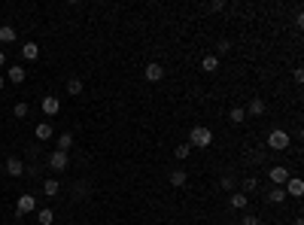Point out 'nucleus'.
Here are the masks:
<instances>
[{
	"label": "nucleus",
	"instance_id": "1a4fd4ad",
	"mask_svg": "<svg viewBox=\"0 0 304 225\" xmlns=\"http://www.w3.org/2000/svg\"><path fill=\"white\" fill-rule=\"evenodd\" d=\"M6 174L9 177H21V174H25V161L16 159V155H9V159H6Z\"/></svg>",
	"mask_w": 304,
	"mask_h": 225
},
{
	"label": "nucleus",
	"instance_id": "9d476101",
	"mask_svg": "<svg viewBox=\"0 0 304 225\" xmlns=\"http://www.w3.org/2000/svg\"><path fill=\"white\" fill-rule=\"evenodd\" d=\"M58 110H61V100L58 97H43V112H46V116H58Z\"/></svg>",
	"mask_w": 304,
	"mask_h": 225
},
{
	"label": "nucleus",
	"instance_id": "6ab92c4d",
	"mask_svg": "<svg viewBox=\"0 0 304 225\" xmlns=\"http://www.w3.org/2000/svg\"><path fill=\"white\" fill-rule=\"evenodd\" d=\"M0 43H16V28H13V25H3V28H0Z\"/></svg>",
	"mask_w": 304,
	"mask_h": 225
},
{
	"label": "nucleus",
	"instance_id": "f257e3e1",
	"mask_svg": "<svg viewBox=\"0 0 304 225\" xmlns=\"http://www.w3.org/2000/svg\"><path fill=\"white\" fill-rule=\"evenodd\" d=\"M189 146H198V149L213 146V131L207 125H195L192 131H189Z\"/></svg>",
	"mask_w": 304,
	"mask_h": 225
},
{
	"label": "nucleus",
	"instance_id": "4be33fe9",
	"mask_svg": "<svg viewBox=\"0 0 304 225\" xmlns=\"http://www.w3.org/2000/svg\"><path fill=\"white\" fill-rule=\"evenodd\" d=\"M80 92H82V80H76V76L67 80V95H80Z\"/></svg>",
	"mask_w": 304,
	"mask_h": 225
},
{
	"label": "nucleus",
	"instance_id": "f03ea898",
	"mask_svg": "<svg viewBox=\"0 0 304 225\" xmlns=\"http://www.w3.org/2000/svg\"><path fill=\"white\" fill-rule=\"evenodd\" d=\"M289 143H292V137L283 131V128H274L271 134H268V149H274V152H283V149H289Z\"/></svg>",
	"mask_w": 304,
	"mask_h": 225
},
{
	"label": "nucleus",
	"instance_id": "9b49d317",
	"mask_svg": "<svg viewBox=\"0 0 304 225\" xmlns=\"http://www.w3.org/2000/svg\"><path fill=\"white\" fill-rule=\"evenodd\" d=\"M265 110H268V104H265V100H262V97H253V100H250V107H246L243 112H250V116H262Z\"/></svg>",
	"mask_w": 304,
	"mask_h": 225
},
{
	"label": "nucleus",
	"instance_id": "dca6fc26",
	"mask_svg": "<svg viewBox=\"0 0 304 225\" xmlns=\"http://www.w3.org/2000/svg\"><path fill=\"white\" fill-rule=\"evenodd\" d=\"M228 204H231L234 210H246V204H250V198H246V195H240V192H234V195L228 198Z\"/></svg>",
	"mask_w": 304,
	"mask_h": 225
},
{
	"label": "nucleus",
	"instance_id": "412c9836",
	"mask_svg": "<svg viewBox=\"0 0 304 225\" xmlns=\"http://www.w3.org/2000/svg\"><path fill=\"white\" fill-rule=\"evenodd\" d=\"M37 219H40V225H52V222H55V213L46 207V210H40V213H37Z\"/></svg>",
	"mask_w": 304,
	"mask_h": 225
},
{
	"label": "nucleus",
	"instance_id": "b1692460",
	"mask_svg": "<svg viewBox=\"0 0 304 225\" xmlns=\"http://www.w3.org/2000/svg\"><path fill=\"white\" fill-rule=\"evenodd\" d=\"M189 152H192V146H189V143H179L176 149H174V155H176V159H189Z\"/></svg>",
	"mask_w": 304,
	"mask_h": 225
},
{
	"label": "nucleus",
	"instance_id": "7ed1b4c3",
	"mask_svg": "<svg viewBox=\"0 0 304 225\" xmlns=\"http://www.w3.org/2000/svg\"><path fill=\"white\" fill-rule=\"evenodd\" d=\"M33 210H37V198H33V195H18V204H16V213H18V216L33 213Z\"/></svg>",
	"mask_w": 304,
	"mask_h": 225
},
{
	"label": "nucleus",
	"instance_id": "f3484780",
	"mask_svg": "<svg viewBox=\"0 0 304 225\" xmlns=\"http://www.w3.org/2000/svg\"><path fill=\"white\" fill-rule=\"evenodd\" d=\"M43 192H46L49 198H55L61 192V183H58V179H46V183H43Z\"/></svg>",
	"mask_w": 304,
	"mask_h": 225
},
{
	"label": "nucleus",
	"instance_id": "aec40b11",
	"mask_svg": "<svg viewBox=\"0 0 304 225\" xmlns=\"http://www.w3.org/2000/svg\"><path fill=\"white\" fill-rule=\"evenodd\" d=\"M73 146V134H58V152H67Z\"/></svg>",
	"mask_w": 304,
	"mask_h": 225
},
{
	"label": "nucleus",
	"instance_id": "cd10ccee",
	"mask_svg": "<svg viewBox=\"0 0 304 225\" xmlns=\"http://www.w3.org/2000/svg\"><path fill=\"white\" fill-rule=\"evenodd\" d=\"M216 52H219V55H225V52H231V43H228V40H219V46H216Z\"/></svg>",
	"mask_w": 304,
	"mask_h": 225
},
{
	"label": "nucleus",
	"instance_id": "393cba45",
	"mask_svg": "<svg viewBox=\"0 0 304 225\" xmlns=\"http://www.w3.org/2000/svg\"><path fill=\"white\" fill-rule=\"evenodd\" d=\"M256 189H258V179L256 177H246L243 179V192H256Z\"/></svg>",
	"mask_w": 304,
	"mask_h": 225
},
{
	"label": "nucleus",
	"instance_id": "6e6552de",
	"mask_svg": "<svg viewBox=\"0 0 304 225\" xmlns=\"http://www.w3.org/2000/svg\"><path fill=\"white\" fill-rule=\"evenodd\" d=\"M49 167H52V171H67V152H58V149H55L52 155H49Z\"/></svg>",
	"mask_w": 304,
	"mask_h": 225
},
{
	"label": "nucleus",
	"instance_id": "5701e85b",
	"mask_svg": "<svg viewBox=\"0 0 304 225\" xmlns=\"http://www.w3.org/2000/svg\"><path fill=\"white\" fill-rule=\"evenodd\" d=\"M228 119H231V122H234V125H240V122H243V119H246V112H243V107H234V110H231V112H228Z\"/></svg>",
	"mask_w": 304,
	"mask_h": 225
},
{
	"label": "nucleus",
	"instance_id": "39448f33",
	"mask_svg": "<svg viewBox=\"0 0 304 225\" xmlns=\"http://www.w3.org/2000/svg\"><path fill=\"white\" fill-rule=\"evenodd\" d=\"M143 76H146V80H149V82H161V80H164V67H161L159 61H152V64H146Z\"/></svg>",
	"mask_w": 304,
	"mask_h": 225
},
{
	"label": "nucleus",
	"instance_id": "4468645a",
	"mask_svg": "<svg viewBox=\"0 0 304 225\" xmlns=\"http://www.w3.org/2000/svg\"><path fill=\"white\" fill-rule=\"evenodd\" d=\"M286 198H289V195H286V189H283V186H274L271 192H268V201H271V204H283Z\"/></svg>",
	"mask_w": 304,
	"mask_h": 225
},
{
	"label": "nucleus",
	"instance_id": "f8f14e48",
	"mask_svg": "<svg viewBox=\"0 0 304 225\" xmlns=\"http://www.w3.org/2000/svg\"><path fill=\"white\" fill-rule=\"evenodd\" d=\"M33 134H37V140H43V143H46V140H52V125H49V122H40V125L37 128H33Z\"/></svg>",
	"mask_w": 304,
	"mask_h": 225
},
{
	"label": "nucleus",
	"instance_id": "2f4dec72",
	"mask_svg": "<svg viewBox=\"0 0 304 225\" xmlns=\"http://www.w3.org/2000/svg\"><path fill=\"white\" fill-rule=\"evenodd\" d=\"M0 67H6V52L0 49Z\"/></svg>",
	"mask_w": 304,
	"mask_h": 225
},
{
	"label": "nucleus",
	"instance_id": "a878e982",
	"mask_svg": "<svg viewBox=\"0 0 304 225\" xmlns=\"http://www.w3.org/2000/svg\"><path fill=\"white\" fill-rule=\"evenodd\" d=\"M240 225H262V219H258V216H253V213H243Z\"/></svg>",
	"mask_w": 304,
	"mask_h": 225
},
{
	"label": "nucleus",
	"instance_id": "20e7f679",
	"mask_svg": "<svg viewBox=\"0 0 304 225\" xmlns=\"http://www.w3.org/2000/svg\"><path fill=\"white\" fill-rule=\"evenodd\" d=\"M268 177H271V183H274V186H286V179H289L292 174L286 171V167H283V164H274V167H271V171H268Z\"/></svg>",
	"mask_w": 304,
	"mask_h": 225
},
{
	"label": "nucleus",
	"instance_id": "423d86ee",
	"mask_svg": "<svg viewBox=\"0 0 304 225\" xmlns=\"http://www.w3.org/2000/svg\"><path fill=\"white\" fill-rule=\"evenodd\" d=\"M25 80H28V70H25V67H18V64L6 67V82H16V85H21Z\"/></svg>",
	"mask_w": 304,
	"mask_h": 225
},
{
	"label": "nucleus",
	"instance_id": "ddd939ff",
	"mask_svg": "<svg viewBox=\"0 0 304 225\" xmlns=\"http://www.w3.org/2000/svg\"><path fill=\"white\" fill-rule=\"evenodd\" d=\"M21 58L37 61L40 58V46H37V43H25V46H21Z\"/></svg>",
	"mask_w": 304,
	"mask_h": 225
},
{
	"label": "nucleus",
	"instance_id": "bb28decb",
	"mask_svg": "<svg viewBox=\"0 0 304 225\" xmlns=\"http://www.w3.org/2000/svg\"><path fill=\"white\" fill-rule=\"evenodd\" d=\"M28 112H31V107L25 104V100H21V104H16V116H18V119H25Z\"/></svg>",
	"mask_w": 304,
	"mask_h": 225
},
{
	"label": "nucleus",
	"instance_id": "c756f323",
	"mask_svg": "<svg viewBox=\"0 0 304 225\" xmlns=\"http://www.w3.org/2000/svg\"><path fill=\"white\" fill-rule=\"evenodd\" d=\"M207 9H210V13H219V9H225V3H222V0H213Z\"/></svg>",
	"mask_w": 304,
	"mask_h": 225
},
{
	"label": "nucleus",
	"instance_id": "0eeeda50",
	"mask_svg": "<svg viewBox=\"0 0 304 225\" xmlns=\"http://www.w3.org/2000/svg\"><path fill=\"white\" fill-rule=\"evenodd\" d=\"M283 189H286V195H292V198H298V195H304V179H298V177H289Z\"/></svg>",
	"mask_w": 304,
	"mask_h": 225
},
{
	"label": "nucleus",
	"instance_id": "2eb2a0df",
	"mask_svg": "<svg viewBox=\"0 0 304 225\" xmlns=\"http://www.w3.org/2000/svg\"><path fill=\"white\" fill-rule=\"evenodd\" d=\"M201 67H204L207 73H216V70H219V55H204V61H201Z\"/></svg>",
	"mask_w": 304,
	"mask_h": 225
},
{
	"label": "nucleus",
	"instance_id": "a211bd4d",
	"mask_svg": "<svg viewBox=\"0 0 304 225\" xmlns=\"http://www.w3.org/2000/svg\"><path fill=\"white\" fill-rule=\"evenodd\" d=\"M167 179H171V186H186L189 174L186 171H171V174H167Z\"/></svg>",
	"mask_w": 304,
	"mask_h": 225
},
{
	"label": "nucleus",
	"instance_id": "c85d7f7f",
	"mask_svg": "<svg viewBox=\"0 0 304 225\" xmlns=\"http://www.w3.org/2000/svg\"><path fill=\"white\" fill-rule=\"evenodd\" d=\"M222 189H225V192H231V189H234V177H222Z\"/></svg>",
	"mask_w": 304,
	"mask_h": 225
},
{
	"label": "nucleus",
	"instance_id": "473e14b6",
	"mask_svg": "<svg viewBox=\"0 0 304 225\" xmlns=\"http://www.w3.org/2000/svg\"><path fill=\"white\" fill-rule=\"evenodd\" d=\"M3 85H6V76H0V92H3Z\"/></svg>",
	"mask_w": 304,
	"mask_h": 225
},
{
	"label": "nucleus",
	"instance_id": "7c9ffc66",
	"mask_svg": "<svg viewBox=\"0 0 304 225\" xmlns=\"http://www.w3.org/2000/svg\"><path fill=\"white\" fill-rule=\"evenodd\" d=\"M292 80H295V82H304V70H301V67H295V70H292Z\"/></svg>",
	"mask_w": 304,
	"mask_h": 225
}]
</instances>
